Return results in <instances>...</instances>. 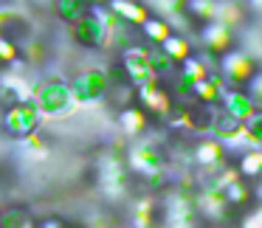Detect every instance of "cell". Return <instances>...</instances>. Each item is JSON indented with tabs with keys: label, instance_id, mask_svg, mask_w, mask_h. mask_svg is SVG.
I'll use <instances>...</instances> for the list:
<instances>
[{
	"label": "cell",
	"instance_id": "2",
	"mask_svg": "<svg viewBox=\"0 0 262 228\" xmlns=\"http://www.w3.org/2000/svg\"><path fill=\"white\" fill-rule=\"evenodd\" d=\"M217 71H220L223 82H226L228 87H243L245 82H248V76L254 74V59L243 51H231V48H228V51L220 54V59H217Z\"/></svg>",
	"mask_w": 262,
	"mask_h": 228
},
{
	"label": "cell",
	"instance_id": "25",
	"mask_svg": "<svg viewBox=\"0 0 262 228\" xmlns=\"http://www.w3.org/2000/svg\"><path fill=\"white\" fill-rule=\"evenodd\" d=\"M243 225H245V228H262V209H256L254 214H248V217H245V220H243Z\"/></svg>",
	"mask_w": 262,
	"mask_h": 228
},
{
	"label": "cell",
	"instance_id": "6",
	"mask_svg": "<svg viewBox=\"0 0 262 228\" xmlns=\"http://www.w3.org/2000/svg\"><path fill=\"white\" fill-rule=\"evenodd\" d=\"M121 65H124V71H127V76H130L133 87L147 85V82H155L152 65H149V51H144V48L130 45L124 54H121Z\"/></svg>",
	"mask_w": 262,
	"mask_h": 228
},
{
	"label": "cell",
	"instance_id": "7",
	"mask_svg": "<svg viewBox=\"0 0 262 228\" xmlns=\"http://www.w3.org/2000/svg\"><path fill=\"white\" fill-rule=\"evenodd\" d=\"M107 74H102V71H88L85 76H79V79H74V85H71V93H74L76 102H96V99L107 96Z\"/></svg>",
	"mask_w": 262,
	"mask_h": 228
},
{
	"label": "cell",
	"instance_id": "21",
	"mask_svg": "<svg viewBox=\"0 0 262 228\" xmlns=\"http://www.w3.org/2000/svg\"><path fill=\"white\" fill-rule=\"evenodd\" d=\"M186 12L192 14L194 20L209 23V20H214V14H217V0H186Z\"/></svg>",
	"mask_w": 262,
	"mask_h": 228
},
{
	"label": "cell",
	"instance_id": "27",
	"mask_svg": "<svg viewBox=\"0 0 262 228\" xmlns=\"http://www.w3.org/2000/svg\"><path fill=\"white\" fill-rule=\"evenodd\" d=\"M88 3H107V0H88Z\"/></svg>",
	"mask_w": 262,
	"mask_h": 228
},
{
	"label": "cell",
	"instance_id": "23",
	"mask_svg": "<svg viewBox=\"0 0 262 228\" xmlns=\"http://www.w3.org/2000/svg\"><path fill=\"white\" fill-rule=\"evenodd\" d=\"M152 222V200H141L138 203V211H136V225H149Z\"/></svg>",
	"mask_w": 262,
	"mask_h": 228
},
{
	"label": "cell",
	"instance_id": "28",
	"mask_svg": "<svg viewBox=\"0 0 262 228\" xmlns=\"http://www.w3.org/2000/svg\"><path fill=\"white\" fill-rule=\"evenodd\" d=\"M0 220H3V217H0Z\"/></svg>",
	"mask_w": 262,
	"mask_h": 228
},
{
	"label": "cell",
	"instance_id": "26",
	"mask_svg": "<svg viewBox=\"0 0 262 228\" xmlns=\"http://www.w3.org/2000/svg\"><path fill=\"white\" fill-rule=\"evenodd\" d=\"M248 6L254 9V12H262V0H248Z\"/></svg>",
	"mask_w": 262,
	"mask_h": 228
},
{
	"label": "cell",
	"instance_id": "20",
	"mask_svg": "<svg viewBox=\"0 0 262 228\" xmlns=\"http://www.w3.org/2000/svg\"><path fill=\"white\" fill-rule=\"evenodd\" d=\"M141 31H144V37H147L149 42H155V45H161V42L172 34L169 23H166V20H158V17H147L141 23Z\"/></svg>",
	"mask_w": 262,
	"mask_h": 228
},
{
	"label": "cell",
	"instance_id": "22",
	"mask_svg": "<svg viewBox=\"0 0 262 228\" xmlns=\"http://www.w3.org/2000/svg\"><path fill=\"white\" fill-rule=\"evenodd\" d=\"M243 87H245V93L251 96V102H254L256 107H262V74H256V71H254Z\"/></svg>",
	"mask_w": 262,
	"mask_h": 228
},
{
	"label": "cell",
	"instance_id": "18",
	"mask_svg": "<svg viewBox=\"0 0 262 228\" xmlns=\"http://www.w3.org/2000/svg\"><path fill=\"white\" fill-rule=\"evenodd\" d=\"M158 48H161V51H164L169 59H175V62H181V59H186L189 54H192V45H189V40H186V37H178V34H169Z\"/></svg>",
	"mask_w": 262,
	"mask_h": 228
},
{
	"label": "cell",
	"instance_id": "16",
	"mask_svg": "<svg viewBox=\"0 0 262 228\" xmlns=\"http://www.w3.org/2000/svg\"><path fill=\"white\" fill-rule=\"evenodd\" d=\"M237 172L243 177H259L262 175V147H248L239 155Z\"/></svg>",
	"mask_w": 262,
	"mask_h": 228
},
{
	"label": "cell",
	"instance_id": "24",
	"mask_svg": "<svg viewBox=\"0 0 262 228\" xmlns=\"http://www.w3.org/2000/svg\"><path fill=\"white\" fill-rule=\"evenodd\" d=\"M17 59V45L9 37H0V62H14Z\"/></svg>",
	"mask_w": 262,
	"mask_h": 228
},
{
	"label": "cell",
	"instance_id": "3",
	"mask_svg": "<svg viewBox=\"0 0 262 228\" xmlns=\"http://www.w3.org/2000/svg\"><path fill=\"white\" fill-rule=\"evenodd\" d=\"M34 104H37V110L46 113V116H62V113H68L71 104H74V93H71V87L62 85V82H48V85L40 87Z\"/></svg>",
	"mask_w": 262,
	"mask_h": 228
},
{
	"label": "cell",
	"instance_id": "15",
	"mask_svg": "<svg viewBox=\"0 0 262 228\" xmlns=\"http://www.w3.org/2000/svg\"><path fill=\"white\" fill-rule=\"evenodd\" d=\"M119 127L127 132V135H138V132L147 130V110L144 107H124L119 113Z\"/></svg>",
	"mask_w": 262,
	"mask_h": 228
},
{
	"label": "cell",
	"instance_id": "14",
	"mask_svg": "<svg viewBox=\"0 0 262 228\" xmlns=\"http://www.w3.org/2000/svg\"><path fill=\"white\" fill-rule=\"evenodd\" d=\"M223 192V197H226V203H228V209H237V206H245L251 200V186L245 183V177L239 175V177H234V180H228L226 186L220 189Z\"/></svg>",
	"mask_w": 262,
	"mask_h": 228
},
{
	"label": "cell",
	"instance_id": "12",
	"mask_svg": "<svg viewBox=\"0 0 262 228\" xmlns=\"http://www.w3.org/2000/svg\"><path fill=\"white\" fill-rule=\"evenodd\" d=\"M217 104H220L223 110H228V113L239 116V119H245V116L256 107V104L251 102V96L245 93V87H226Z\"/></svg>",
	"mask_w": 262,
	"mask_h": 228
},
{
	"label": "cell",
	"instance_id": "19",
	"mask_svg": "<svg viewBox=\"0 0 262 228\" xmlns=\"http://www.w3.org/2000/svg\"><path fill=\"white\" fill-rule=\"evenodd\" d=\"M54 9H57V14L62 20L74 23V20H79L82 14H88L91 3H88V0H54Z\"/></svg>",
	"mask_w": 262,
	"mask_h": 228
},
{
	"label": "cell",
	"instance_id": "9",
	"mask_svg": "<svg viewBox=\"0 0 262 228\" xmlns=\"http://www.w3.org/2000/svg\"><path fill=\"white\" fill-rule=\"evenodd\" d=\"M136 93H138V102L144 104V110H147V113L166 116V113L172 110V96L158 85V79H155V82H147V85H138Z\"/></svg>",
	"mask_w": 262,
	"mask_h": 228
},
{
	"label": "cell",
	"instance_id": "5",
	"mask_svg": "<svg viewBox=\"0 0 262 228\" xmlns=\"http://www.w3.org/2000/svg\"><path fill=\"white\" fill-rule=\"evenodd\" d=\"M130 169L136 172V175H144L149 177L152 183H161L164 180V158H161V152L155 147H133L130 152Z\"/></svg>",
	"mask_w": 262,
	"mask_h": 228
},
{
	"label": "cell",
	"instance_id": "1",
	"mask_svg": "<svg viewBox=\"0 0 262 228\" xmlns=\"http://www.w3.org/2000/svg\"><path fill=\"white\" fill-rule=\"evenodd\" d=\"M40 110H37V104L31 102H14L12 107L3 113V130L9 132L12 138H29L37 132V127H40Z\"/></svg>",
	"mask_w": 262,
	"mask_h": 228
},
{
	"label": "cell",
	"instance_id": "11",
	"mask_svg": "<svg viewBox=\"0 0 262 228\" xmlns=\"http://www.w3.org/2000/svg\"><path fill=\"white\" fill-rule=\"evenodd\" d=\"M211 135H214L217 141H223L226 147H231V144L243 135V119L228 113V110H223V107H217L214 124H211Z\"/></svg>",
	"mask_w": 262,
	"mask_h": 228
},
{
	"label": "cell",
	"instance_id": "10",
	"mask_svg": "<svg viewBox=\"0 0 262 228\" xmlns=\"http://www.w3.org/2000/svg\"><path fill=\"white\" fill-rule=\"evenodd\" d=\"M192 158H194V164H198L200 169L214 172V169H220V166H223V158H226V144L217 141V138H203V141L194 147Z\"/></svg>",
	"mask_w": 262,
	"mask_h": 228
},
{
	"label": "cell",
	"instance_id": "8",
	"mask_svg": "<svg viewBox=\"0 0 262 228\" xmlns=\"http://www.w3.org/2000/svg\"><path fill=\"white\" fill-rule=\"evenodd\" d=\"M200 42H203V48L211 57H220V54H226L234 42L231 26L220 23V20H209V23H203V29H200Z\"/></svg>",
	"mask_w": 262,
	"mask_h": 228
},
{
	"label": "cell",
	"instance_id": "17",
	"mask_svg": "<svg viewBox=\"0 0 262 228\" xmlns=\"http://www.w3.org/2000/svg\"><path fill=\"white\" fill-rule=\"evenodd\" d=\"M243 14H245V9H243V3L239 0H217V14H214V20H220V23H226V26H239L243 23Z\"/></svg>",
	"mask_w": 262,
	"mask_h": 228
},
{
	"label": "cell",
	"instance_id": "4",
	"mask_svg": "<svg viewBox=\"0 0 262 228\" xmlns=\"http://www.w3.org/2000/svg\"><path fill=\"white\" fill-rule=\"evenodd\" d=\"M74 40L85 48H102L110 42V31H107V26H104V20L96 17V14L88 9V14H82L79 20H74Z\"/></svg>",
	"mask_w": 262,
	"mask_h": 228
},
{
	"label": "cell",
	"instance_id": "13",
	"mask_svg": "<svg viewBox=\"0 0 262 228\" xmlns=\"http://www.w3.org/2000/svg\"><path fill=\"white\" fill-rule=\"evenodd\" d=\"M107 3H110V12H113L121 23H127V26H141L144 20L149 17L147 9L138 6L136 0H107Z\"/></svg>",
	"mask_w": 262,
	"mask_h": 228
}]
</instances>
